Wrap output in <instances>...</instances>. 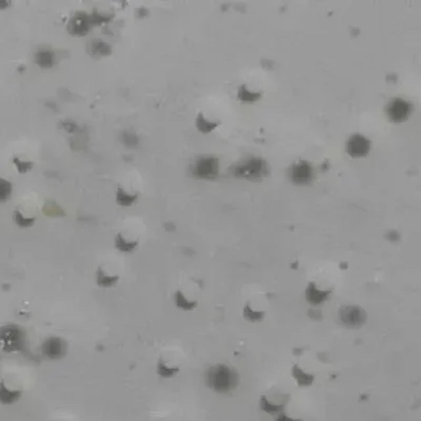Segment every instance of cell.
Wrapping results in <instances>:
<instances>
[{"mask_svg":"<svg viewBox=\"0 0 421 421\" xmlns=\"http://www.w3.org/2000/svg\"><path fill=\"white\" fill-rule=\"evenodd\" d=\"M239 378L233 369L225 364H217L211 367L206 374V382L208 387L218 393H228L234 390Z\"/></svg>","mask_w":421,"mask_h":421,"instance_id":"obj_1","label":"cell"},{"mask_svg":"<svg viewBox=\"0 0 421 421\" xmlns=\"http://www.w3.org/2000/svg\"><path fill=\"white\" fill-rule=\"evenodd\" d=\"M232 174L237 178L249 180H260L269 175V167L264 159L259 157H249L245 161L231 168Z\"/></svg>","mask_w":421,"mask_h":421,"instance_id":"obj_2","label":"cell"},{"mask_svg":"<svg viewBox=\"0 0 421 421\" xmlns=\"http://www.w3.org/2000/svg\"><path fill=\"white\" fill-rule=\"evenodd\" d=\"M192 174L199 179H215L219 174V160L214 156H201L192 167Z\"/></svg>","mask_w":421,"mask_h":421,"instance_id":"obj_3","label":"cell"},{"mask_svg":"<svg viewBox=\"0 0 421 421\" xmlns=\"http://www.w3.org/2000/svg\"><path fill=\"white\" fill-rule=\"evenodd\" d=\"M368 315L358 305H345L340 309V319L349 327H360L367 321Z\"/></svg>","mask_w":421,"mask_h":421,"instance_id":"obj_4","label":"cell"},{"mask_svg":"<svg viewBox=\"0 0 421 421\" xmlns=\"http://www.w3.org/2000/svg\"><path fill=\"white\" fill-rule=\"evenodd\" d=\"M412 112V104L402 98L393 99L387 106V114L394 122L407 120Z\"/></svg>","mask_w":421,"mask_h":421,"instance_id":"obj_5","label":"cell"},{"mask_svg":"<svg viewBox=\"0 0 421 421\" xmlns=\"http://www.w3.org/2000/svg\"><path fill=\"white\" fill-rule=\"evenodd\" d=\"M290 178L296 185H307L313 179V168L304 160L298 161L292 166Z\"/></svg>","mask_w":421,"mask_h":421,"instance_id":"obj_6","label":"cell"},{"mask_svg":"<svg viewBox=\"0 0 421 421\" xmlns=\"http://www.w3.org/2000/svg\"><path fill=\"white\" fill-rule=\"evenodd\" d=\"M371 150V141L360 134L353 135L346 144V151L353 158L364 157Z\"/></svg>","mask_w":421,"mask_h":421,"instance_id":"obj_7","label":"cell"},{"mask_svg":"<svg viewBox=\"0 0 421 421\" xmlns=\"http://www.w3.org/2000/svg\"><path fill=\"white\" fill-rule=\"evenodd\" d=\"M41 351L50 359H60L67 354V342L60 337H50L42 343Z\"/></svg>","mask_w":421,"mask_h":421,"instance_id":"obj_8","label":"cell"},{"mask_svg":"<svg viewBox=\"0 0 421 421\" xmlns=\"http://www.w3.org/2000/svg\"><path fill=\"white\" fill-rule=\"evenodd\" d=\"M0 340L5 341V346L11 350L20 349L24 345V332L16 325L5 326L0 329Z\"/></svg>","mask_w":421,"mask_h":421,"instance_id":"obj_9","label":"cell"},{"mask_svg":"<svg viewBox=\"0 0 421 421\" xmlns=\"http://www.w3.org/2000/svg\"><path fill=\"white\" fill-rule=\"evenodd\" d=\"M90 15L84 12H77L71 18L68 25V31L75 36H84L91 29Z\"/></svg>","mask_w":421,"mask_h":421,"instance_id":"obj_10","label":"cell"},{"mask_svg":"<svg viewBox=\"0 0 421 421\" xmlns=\"http://www.w3.org/2000/svg\"><path fill=\"white\" fill-rule=\"evenodd\" d=\"M120 275L114 270H109L108 267L105 268L104 264H100L96 271V283L98 286L107 289L112 287L118 283Z\"/></svg>","mask_w":421,"mask_h":421,"instance_id":"obj_11","label":"cell"},{"mask_svg":"<svg viewBox=\"0 0 421 421\" xmlns=\"http://www.w3.org/2000/svg\"><path fill=\"white\" fill-rule=\"evenodd\" d=\"M331 294V291L320 290L317 287L315 282H309L305 290V299L311 305L322 304Z\"/></svg>","mask_w":421,"mask_h":421,"instance_id":"obj_12","label":"cell"},{"mask_svg":"<svg viewBox=\"0 0 421 421\" xmlns=\"http://www.w3.org/2000/svg\"><path fill=\"white\" fill-rule=\"evenodd\" d=\"M87 51L91 56L93 57H104L112 53V48L104 40L96 38L91 40L87 46Z\"/></svg>","mask_w":421,"mask_h":421,"instance_id":"obj_13","label":"cell"},{"mask_svg":"<svg viewBox=\"0 0 421 421\" xmlns=\"http://www.w3.org/2000/svg\"><path fill=\"white\" fill-rule=\"evenodd\" d=\"M55 53L48 49H42L36 52L34 60L36 64L39 65L42 69H51L55 65Z\"/></svg>","mask_w":421,"mask_h":421,"instance_id":"obj_14","label":"cell"},{"mask_svg":"<svg viewBox=\"0 0 421 421\" xmlns=\"http://www.w3.org/2000/svg\"><path fill=\"white\" fill-rule=\"evenodd\" d=\"M23 392L19 390H11L7 388L5 382L0 383V402L3 405H12L20 399Z\"/></svg>","mask_w":421,"mask_h":421,"instance_id":"obj_15","label":"cell"},{"mask_svg":"<svg viewBox=\"0 0 421 421\" xmlns=\"http://www.w3.org/2000/svg\"><path fill=\"white\" fill-rule=\"evenodd\" d=\"M114 243L118 251L122 253H132L138 248L139 240H129L122 233H117Z\"/></svg>","mask_w":421,"mask_h":421,"instance_id":"obj_16","label":"cell"},{"mask_svg":"<svg viewBox=\"0 0 421 421\" xmlns=\"http://www.w3.org/2000/svg\"><path fill=\"white\" fill-rule=\"evenodd\" d=\"M180 371L179 367H175V365L170 364L164 360L161 356L158 359L157 362V374L163 378H171L174 377L178 372Z\"/></svg>","mask_w":421,"mask_h":421,"instance_id":"obj_17","label":"cell"},{"mask_svg":"<svg viewBox=\"0 0 421 421\" xmlns=\"http://www.w3.org/2000/svg\"><path fill=\"white\" fill-rule=\"evenodd\" d=\"M292 375L297 381V384L299 387H308L314 382V376L312 374L303 372L298 365H294V367L292 368Z\"/></svg>","mask_w":421,"mask_h":421,"instance_id":"obj_18","label":"cell"},{"mask_svg":"<svg viewBox=\"0 0 421 421\" xmlns=\"http://www.w3.org/2000/svg\"><path fill=\"white\" fill-rule=\"evenodd\" d=\"M174 300H175V304L177 307L184 309V311H193L194 308L197 307L198 302L195 300H190L185 294L184 292L178 290L176 291L175 295H174Z\"/></svg>","mask_w":421,"mask_h":421,"instance_id":"obj_19","label":"cell"},{"mask_svg":"<svg viewBox=\"0 0 421 421\" xmlns=\"http://www.w3.org/2000/svg\"><path fill=\"white\" fill-rule=\"evenodd\" d=\"M138 199L137 194H130L125 192L123 189L118 188L116 193V203L121 207H131Z\"/></svg>","mask_w":421,"mask_h":421,"instance_id":"obj_20","label":"cell"},{"mask_svg":"<svg viewBox=\"0 0 421 421\" xmlns=\"http://www.w3.org/2000/svg\"><path fill=\"white\" fill-rule=\"evenodd\" d=\"M120 141L129 149H136L140 143L139 136L132 131H123L120 133Z\"/></svg>","mask_w":421,"mask_h":421,"instance_id":"obj_21","label":"cell"},{"mask_svg":"<svg viewBox=\"0 0 421 421\" xmlns=\"http://www.w3.org/2000/svg\"><path fill=\"white\" fill-rule=\"evenodd\" d=\"M217 125H218L217 122H212V121H209L207 118H205L203 113L198 114L197 119H196V126L201 133H204V134L210 133L214 129H216Z\"/></svg>","mask_w":421,"mask_h":421,"instance_id":"obj_22","label":"cell"},{"mask_svg":"<svg viewBox=\"0 0 421 421\" xmlns=\"http://www.w3.org/2000/svg\"><path fill=\"white\" fill-rule=\"evenodd\" d=\"M36 219H37L36 217H26L20 211H18V210L14 212V221L16 223L18 227L23 228V229L32 227L35 224Z\"/></svg>","mask_w":421,"mask_h":421,"instance_id":"obj_23","label":"cell"},{"mask_svg":"<svg viewBox=\"0 0 421 421\" xmlns=\"http://www.w3.org/2000/svg\"><path fill=\"white\" fill-rule=\"evenodd\" d=\"M260 97H261V93L250 92V91H248L246 85H241L239 87V91H238V98H239V100H241L242 102L252 103V102L257 101Z\"/></svg>","mask_w":421,"mask_h":421,"instance_id":"obj_24","label":"cell"},{"mask_svg":"<svg viewBox=\"0 0 421 421\" xmlns=\"http://www.w3.org/2000/svg\"><path fill=\"white\" fill-rule=\"evenodd\" d=\"M13 193V185L5 178L0 177V203H6Z\"/></svg>","mask_w":421,"mask_h":421,"instance_id":"obj_25","label":"cell"},{"mask_svg":"<svg viewBox=\"0 0 421 421\" xmlns=\"http://www.w3.org/2000/svg\"><path fill=\"white\" fill-rule=\"evenodd\" d=\"M243 317L250 322H258L263 320L264 312H258V311L253 309L249 303H247L243 307Z\"/></svg>","mask_w":421,"mask_h":421,"instance_id":"obj_26","label":"cell"},{"mask_svg":"<svg viewBox=\"0 0 421 421\" xmlns=\"http://www.w3.org/2000/svg\"><path fill=\"white\" fill-rule=\"evenodd\" d=\"M260 409L268 414H277V413H280L284 409V406L283 405H273L267 399L265 396H261L260 397Z\"/></svg>","mask_w":421,"mask_h":421,"instance_id":"obj_27","label":"cell"},{"mask_svg":"<svg viewBox=\"0 0 421 421\" xmlns=\"http://www.w3.org/2000/svg\"><path fill=\"white\" fill-rule=\"evenodd\" d=\"M112 19V15H105L101 13L94 12L90 15V21L92 26H100L102 24H106Z\"/></svg>","mask_w":421,"mask_h":421,"instance_id":"obj_28","label":"cell"},{"mask_svg":"<svg viewBox=\"0 0 421 421\" xmlns=\"http://www.w3.org/2000/svg\"><path fill=\"white\" fill-rule=\"evenodd\" d=\"M13 163L16 166L17 171L19 172L20 174H26V173L30 172L33 169V162L20 160L18 157L13 158Z\"/></svg>","mask_w":421,"mask_h":421,"instance_id":"obj_29","label":"cell"},{"mask_svg":"<svg viewBox=\"0 0 421 421\" xmlns=\"http://www.w3.org/2000/svg\"><path fill=\"white\" fill-rule=\"evenodd\" d=\"M63 129L67 130V131L70 132V133H74V132L77 131L78 126H77V124H75L74 122L65 121V122H63Z\"/></svg>","mask_w":421,"mask_h":421,"instance_id":"obj_30","label":"cell"},{"mask_svg":"<svg viewBox=\"0 0 421 421\" xmlns=\"http://www.w3.org/2000/svg\"><path fill=\"white\" fill-rule=\"evenodd\" d=\"M276 421H301V420L300 419H293V418H290L289 416H286L285 414H281V415L278 416Z\"/></svg>","mask_w":421,"mask_h":421,"instance_id":"obj_31","label":"cell"},{"mask_svg":"<svg viewBox=\"0 0 421 421\" xmlns=\"http://www.w3.org/2000/svg\"><path fill=\"white\" fill-rule=\"evenodd\" d=\"M11 5V3L10 2H5V0H0V10H5V9H7L9 6Z\"/></svg>","mask_w":421,"mask_h":421,"instance_id":"obj_32","label":"cell"}]
</instances>
